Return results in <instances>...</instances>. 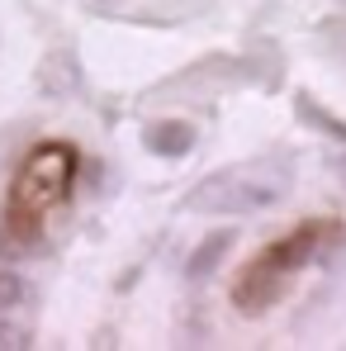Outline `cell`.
I'll return each instance as SVG.
<instances>
[{"label": "cell", "instance_id": "cell-1", "mask_svg": "<svg viewBox=\"0 0 346 351\" xmlns=\"http://www.w3.org/2000/svg\"><path fill=\"white\" fill-rule=\"evenodd\" d=\"M71 171H76V152L66 143H38L29 152V162L14 176V190H10V223L34 233L38 219L48 209H58L71 190Z\"/></svg>", "mask_w": 346, "mask_h": 351}, {"label": "cell", "instance_id": "cell-8", "mask_svg": "<svg viewBox=\"0 0 346 351\" xmlns=\"http://www.w3.org/2000/svg\"><path fill=\"white\" fill-rule=\"evenodd\" d=\"M318 43H323V48L346 66V19H328V24L318 29Z\"/></svg>", "mask_w": 346, "mask_h": 351}, {"label": "cell", "instance_id": "cell-6", "mask_svg": "<svg viewBox=\"0 0 346 351\" xmlns=\"http://www.w3.org/2000/svg\"><path fill=\"white\" fill-rule=\"evenodd\" d=\"M294 114L304 119L308 128H318V133H328V138L346 143V123L337 114H328V110H318V105H313V95H304V90H299V95H294Z\"/></svg>", "mask_w": 346, "mask_h": 351}, {"label": "cell", "instance_id": "cell-7", "mask_svg": "<svg viewBox=\"0 0 346 351\" xmlns=\"http://www.w3.org/2000/svg\"><path fill=\"white\" fill-rule=\"evenodd\" d=\"M76 81H81L76 58H71V53H53V58H48V66H43V86H48V95H66Z\"/></svg>", "mask_w": 346, "mask_h": 351}, {"label": "cell", "instance_id": "cell-10", "mask_svg": "<svg viewBox=\"0 0 346 351\" xmlns=\"http://www.w3.org/2000/svg\"><path fill=\"white\" fill-rule=\"evenodd\" d=\"M29 342H34V337H29V332H19L14 323H0V347H29Z\"/></svg>", "mask_w": 346, "mask_h": 351}, {"label": "cell", "instance_id": "cell-11", "mask_svg": "<svg viewBox=\"0 0 346 351\" xmlns=\"http://www.w3.org/2000/svg\"><path fill=\"white\" fill-rule=\"evenodd\" d=\"M337 176H342V185H346V157H342V162H337Z\"/></svg>", "mask_w": 346, "mask_h": 351}, {"label": "cell", "instance_id": "cell-4", "mask_svg": "<svg viewBox=\"0 0 346 351\" xmlns=\"http://www.w3.org/2000/svg\"><path fill=\"white\" fill-rule=\"evenodd\" d=\"M143 147L152 152V157H185L190 147H195V123H185V119H157V123H147L143 128Z\"/></svg>", "mask_w": 346, "mask_h": 351}, {"label": "cell", "instance_id": "cell-3", "mask_svg": "<svg viewBox=\"0 0 346 351\" xmlns=\"http://www.w3.org/2000/svg\"><path fill=\"white\" fill-rule=\"evenodd\" d=\"M289 271H280L266 252L256 256V261H247L242 266V276H237V285H232V304H237V313H247V318H256V313H266V308H275L289 290Z\"/></svg>", "mask_w": 346, "mask_h": 351}, {"label": "cell", "instance_id": "cell-5", "mask_svg": "<svg viewBox=\"0 0 346 351\" xmlns=\"http://www.w3.org/2000/svg\"><path fill=\"white\" fill-rule=\"evenodd\" d=\"M232 242H237L232 228H214L209 237H199V242H195V252L185 256V280H190V285H204V280L223 266V256H228Z\"/></svg>", "mask_w": 346, "mask_h": 351}, {"label": "cell", "instance_id": "cell-9", "mask_svg": "<svg viewBox=\"0 0 346 351\" xmlns=\"http://www.w3.org/2000/svg\"><path fill=\"white\" fill-rule=\"evenodd\" d=\"M24 299V285H19V276H0V308H10V304H19Z\"/></svg>", "mask_w": 346, "mask_h": 351}, {"label": "cell", "instance_id": "cell-2", "mask_svg": "<svg viewBox=\"0 0 346 351\" xmlns=\"http://www.w3.org/2000/svg\"><path fill=\"white\" fill-rule=\"evenodd\" d=\"M285 190H289V176L223 171V176H209V180L185 199V209H195V214H251V209L275 204Z\"/></svg>", "mask_w": 346, "mask_h": 351}]
</instances>
